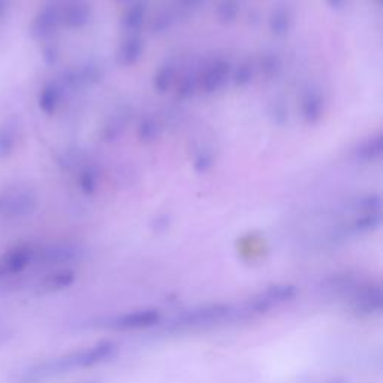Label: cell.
I'll list each match as a JSON object with an SVG mask.
<instances>
[{"instance_id": "6da1fadb", "label": "cell", "mask_w": 383, "mask_h": 383, "mask_svg": "<svg viewBox=\"0 0 383 383\" xmlns=\"http://www.w3.org/2000/svg\"><path fill=\"white\" fill-rule=\"evenodd\" d=\"M117 352V345L113 341H102L97 343L96 346L75 352L62 358L52 359L39 366L32 371V375L36 377H47L53 375H60V373L70 371L75 368H87L100 364L109 358H113Z\"/></svg>"}, {"instance_id": "7a4b0ae2", "label": "cell", "mask_w": 383, "mask_h": 383, "mask_svg": "<svg viewBox=\"0 0 383 383\" xmlns=\"http://www.w3.org/2000/svg\"><path fill=\"white\" fill-rule=\"evenodd\" d=\"M238 310L228 304H210L203 306L194 310L185 311L178 315L175 319L169 322V331H190V329H203L210 328L219 324H224L226 320L238 319Z\"/></svg>"}, {"instance_id": "3957f363", "label": "cell", "mask_w": 383, "mask_h": 383, "mask_svg": "<svg viewBox=\"0 0 383 383\" xmlns=\"http://www.w3.org/2000/svg\"><path fill=\"white\" fill-rule=\"evenodd\" d=\"M343 301L358 316H376L383 308V292L379 285L357 281Z\"/></svg>"}, {"instance_id": "277c9868", "label": "cell", "mask_w": 383, "mask_h": 383, "mask_svg": "<svg viewBox=\"0 0 383 383\" xmlns=\"http://www.w3.org/2000/svg\"><path fill=\"white\" fill-rule=\"evenodd\" d=\"M297 290L294 286L290 285H277V286H269L265 290L259 292L251 299H249L246 304L238 308L240 318H247L251 315H262L267 313L271 308L279 307L285 302L290 301L295 297Z\"/></svg>"}, {"instance_id": "5b68a950", "label": "cell", "mask_w": 383, "mask_h": 383, "mask_svg": "<svg viewBox=\"0 0 383 383\" xmlns=\"http://www.w3.org/2000/svg\"><path fill=\"white\" fill-rule=\"evenodd\" d=\"M35 199L24 189L9 187L0 195V216L14 219L33 210Z\"/></svg>"}, {"instance_id": "8992f818", "label": "cell", "mask_w": 383, "mask_h": 383, "mask_svg": "<svg viewBox=\"0 0 383 383\" xmlns=\"http://www.w3.org/2000/svg\"><path fill=\"white\" fill-rule=\"evenodd\" d=\"M36 250L30 246H18L0 256V280L22 273L35 260Z\"/></svg>"}, {"instance_id": "52a82bcc", "label": "cell", "mask_w": 383, "mask_h": 383, "mask_svg": "<svg viewBox=\"0 0 383 383\" xmlns=\"http://www.w3.org/2000/svg\"><path fill=\"white\" fill-rule=\"evenodd\" d=\"M160 320V313L155 308L138 310L134 313H126L117 316L108 324L109 328L120 329V331H134V329H144L155 327Z\"/></svg>"}, {"instance_id": "ba28073f", "label": "cell", "mask_w": 383, "mask_h": 383, "mask_svg": "<svg viewBox=\"0 0 383 383\" xmlns=\"http://www.w3.org/2000/svg\"><path fill=\"white\" fill-rule=\"evenodd\" d=\"M79 258V250L74 246H49L42 251H36L35 260H41L45 265H60Z\"/></svg>"}, {"instance_id": "9c48e42d", "label": "cell", "mask_w": 383, "mask_h": 383, "mask_svg": "<svg viewBox=\"0 0 383 383\" xmlns=\"http://www.w3.org/2000/svg\"><path fill=\"white\" fill-rule=\"evenodd\" d=\"M75 281V274L74 271L70 269H60L54 271V273L48 274L41 283L42 290L47 292H53V290H60V289H66Z\"/></svg>"}, {"instance_id": "30bf717a", "label": "cell", "mask_w": 383, "mask_h": 383, "mask_svg": "<svg viewBox=\"0 0 383 383\" xmlns=\"http://www.w3.org/2000/svg\"><path fill=\"white\" fill-rule=\"evenodd\" d=\"M17 144V129L13 123H6L0 127V160L13 155Z\"/></svg>"}, {"instance_id": "8fae6325", "label": "cell", "mask_w": 383, "mask_h": 383, "mask_svg": "<svg viewBox=\"0 0 383 383\" xmlns=\"http://www.w3.org/2000/svg\"><path fill=\"white\" fill-rule=\"evenodd\" d=\"M57 22V14L53 8H48L45 11L39 15L35 23H33V33L38 36H44L45 33H48L49 30L54 27Z\"/></svg>"}, {"instance_id": "7c38bea8", "label": "cell", "mask_w": 383, "mask_h": 383, "mask_svg": "<svg viewBox=\"0 0 383 383\" xmlns=\"http://www.w3.org/2000/svg\"><path fill=\"white\" fill-rule=\"evenodd\" d=\"M58 100V93L54 87H47L42 90L41 97H39V105L45 113H53Z\"/></svg>"}, {"instance_id": "4fadbf2b", "label": "cell", "mask_w": 383, "mask_h": 383, "mask_svg": "<svg viewBox=\"0 0 383 383\" xmlns=\"http://www.w3.org/2000/svg\"><path fill=\"white\" fill-rule=\"evenodd\" d=\"M6 13V0H0V18Z\"/></svg>"}]
</instances>
